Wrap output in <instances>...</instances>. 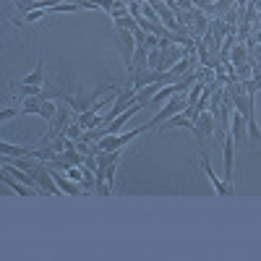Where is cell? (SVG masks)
<instances>
[{
  "mask_svg": "<svg viewBox=\"0 0 261 261\" xmlns=\"http://www.w3.org/2000/svg\"><path fill=\"white\" fill-rule=\"evenodd\" d=\"M71 107L68 105H58V113H55V118L50 120V130L45 136L39 139V144L37 146H45V144H50V141H55V139H60V136H65V128H68V123H71Z\"/></svg>",
  "mask_w": 261,
  "mask_h": 261,
  "instance_id": "cell-1",
  "label": "cell"
},
{
  "mask_svg": "<svg viewBox=\"0 0 261 261\" xmlns=\"http://www.w3.org/2000/svg\"><path fill=\"white\" fill-rule=\"evenodd\" d=\"M115 47H118V53L125 60V71H128V79H130V76H134V53H136V37H134V32L115 29Z\"/></svg>",
  "mask_w": 261,
  "mask_h": 261,
  "instance_id": "cell-2",
  "label": "cell"
},
{
  "mask_svg": "<svg viewBox=\"0 0 261 261\" xmlns=\"http://www.w3.org/2000/svg\"><path fill=\"white\" fill-rule=\"evenodd\" d=\"M154 125L151 123H144V125H139V128H134V130H128V134H120V136H105V139H99L97 144H99V149L102 151H118V149H123L125 144H130L136 136H141V134H146V130H151Z\"/></svg>",
  "mask_w": 261,
  "mask_h": 261,
  "instance_id": "cell-3",
  "label": "cell"
},
{
  "mask_svg": "<svg viewBox=\"0 0 261 261\" xmlns=\"http://www.w3.org/2000/svg\"><path fill=\"white\" fill-rule=\"evenodd\" d=\"M232 165H235V139H232V134L227 130L225 139H222V180L230 188H232Z\"/></svg>",
  "mask_w": 261,
  "mask_h": 261,
  "instance_id": "cell-4",
  "label": "cell"
},
{
  "mask_svg": "<svg viewBox=\"0 0 261 261\" xmlns=\"http://www.w3.org/2000/svg\"><path fill=\"white\" fill-rule=\"evenodd\" d=\"M180 94H183V92H180ZM180 94H172V97L167 99V105H162V110H160V113H157L154 118H151L149 123L154 125V128H160V125H162V123H165L167 118H172V115H178L180 110H186V105H188V97L183 99Z\"/></svg>",
  "mask_w": 261,
  "mask_h": 261,
  "instance_id": "cell-5",
  "label": "cell"
},
{
  "mask_svg": "<svg viewBox=\"0 0 261 261\" xmlns=\"http://www.w3.org/2000/svg\"><path fill=\"white\" fill-rule=\"evenodd\" d=\"M107 89H113V86H102V89H97V92H92V94H81V97H65V105L73 110V115H81V113H86L92 105H97L94 99L99 97V94H105Z\"/></svg>",
  "mask_w": 261,
  "mask_h": 261,
  "instance_id": "cell-6",
  "label": "cell"
},
{
  "mask_svg": "<svg viewBox=\"0 0 261 261\" xmlns=\"http://www.w3.org/2000/svg\"><path fill=\"white\" fill-rule=\"evenodd\" d=\"M230 134L235 139V146H248V123L243 118L241 110H232V118H230Z\"/></svg>",
  "mask_w": 261,
  "mask_h": 261,
  "instance_id": "cell-7",
  "label": "cell"
},
{
  "mask_svg": "<svg viewBox=\"0 0 261 261\" xmlns=\"http://www.w3.org/2000/svg\"><path fill=\"white\" fill-rule=\"evenodd\" d=\"M186 55V47L180 50V45H170V47H165V50H160V60H157V65L151 71H160V73H167L172 65H175L180 58Z\"/></svg>",
  "mask_w": 261,
  "mask_h": 261,
  "instance_id": "cell-8",
  "label": "cell"
},
{
  "mask_svg": "<svg viewBox=\"0 0 261 261\" xmlns=\"http://www.w3.org/2000/svg\"><path fill=\"white\" fill-rule=\"evenodd\" d=\"M37 186L42 188V193H47V196H60L63 191H60V186L55 183V178H53V172H50V167H47V162H39V167H37Z\"/></svg>",
  "mask_w": 261,
  "mask_h": 261,
  "instance_id": "cell-9",
  "label": "cell"
},
{
  "mask_svg": "<svg viewBox=\"0 0 261 261\" xmlns=\"http://www.w3.org/2000/svg\"><path fill=\"white\" fill-rule=\"evenodd\" d=\"M196 125H199V144H204V139L217 134V118L212 110H204L199 118H196Z\"/></svg>",
  "mask_w": 261,
  "mask_h": 261,
  "instance_id": "cell-10",
  "label": "cell"
},
{
  "mask_svg": "<svg viewBox=\"0 0 261 261\" xmlns=\"http://www.w3.org/2000/svg\"><path fill=\"white\" fill-rule=\"evenodd\" d=\"M201 165H204V170H206V175H209V180H212V186H214L217 193H220V196H232V193H235L230 186H225V180L217 178V172H214V167H212V162H209V157H206L204 149H201Z\"/></svg>",
  "mask_w": 261,
  "mask_h": 261,
  "instance_id": "cell-11",
  "label": "cell"
},
{
  "mask_svg": "<svg viewBox=\"0 0 261 261\" xmlns=\"http://www.w3.org/2000/svg\"><path fill=\"white\" fill-rule=\"evenodd\" d=\"M3 183H6L11 191H16L18 196H34V193H39L37 188H29V186H24L21 180H16V178L11 175V172H6V170H3Z\"/></svg>",
  "mask_w": 261,
  "mask_h": 261,
  "instance_id": "cell-12",
  "label": "cell"
},
{
  "mask_svg": "<svg viewBox=\"0 0 261 261\" xmlns=\"http://www.w3.org/2000/svg\"><path fill=\"white\" fill-rule=\"evenodd\" d=\"M0 151H3L6 157H34V149H29V146H13L8 141H0Z\"/></svg>",
  "mask_w": 261,
  "mask_h": 261,
  "instance_id": "cell-13",
  "label": "cell"
},
{
  "mask_svg": "<svg viewBox=\"0 0 261 261\" xmlns=\"http://www.w3.org/2000/svg\"><path fill=\"white\" fill-rule=\"evenodd\" d=\"M18 84H27V86H42V84H45V65H42V60L37 63L34 73H29L27 79H21Z\"/></svg>",
  "mask_w": 261,
  "mask_h": 261,
  "instance_id": "cell-14",
  "label": "cell"
},
{
  "mask_svg": "<svg viewBox=\"0 0 261 261\" xmlns=\"http://www.w3.org/2000/svg\"><path fill=\"white\" fill-rule=\"evenodd\" d=\"M248 60V47H246V42H235V47L230 53V63H243Z\"/></svg>",
  "mask_w": 261,
  "mask_h": 261,
  "instance_id": "cell-15",
  "label": "cell"
},
{
  "mask_svg": "<svg viewBox=\"0 0 261 261\" xmlns=\"http://www.w3.org/2000/svg\"><path fill=\"white\" fill-rule=\"evenodd\" d=\"M115 29H128V32H136V29H139V24H136V18L130 16V13H125V16H118V18H115Z\"/></svg>",
  "mask_w": 261,
  "mask_h": 261,
  "instance_id": "cell-16",
  "label": "cell"
},
{
  "mask_svg": "<svg viewBox=\"0 0 261 261\" xmlns=\"http://www.w3.org/2000/svg\"><path fill=\"white\" fill-rule=\"evenodd\" d=\"M232 65H235L238 79H241V81H248V79L253 76V65H251L248 60H243V63H232Z\"/></svg>",
  "mask_w": 261,
  "mask_h": 261,
  "instance_id": "cell-17",
  "label": "cell"
},
{
  "mask_svg": "<svg viewBox=\"0 0 261 261\" xmlns=\"http://www.w3.org/2000/svg\"><path fill=\"white\" fill-rule=\"evenodd\" d=\"M65 136L73 139V141H79V139L84 136V125H81L79 120H71V123H68V128H65Z\"/></svg>",
  "mask_w": 261,
  "mask_h": 261,
  "instance_id": "cell-18",
  "label": "cell"
},
{
  "mask_svg": "<svg viewBox=\"0 0 261 261\" xmlns=\"http://www.w3.org/2000/svg\"><path fill=\"white\" fill-rule=\"evenodd\" d=\"M16 115H21V110H3V113H0V118H3V120H8V118H16Z\"/></svg>",
  "mask_w": 261,
  "mask_h": 261,
  "instance_id": "cell-19",
  "label": "cell"
},
{
  "mask_svg": "<svg viewBox=\"0 0 261 261\" xmlns=\"http://www.w3.org/2000/svg\"><path fill=\"white\" fill-rule=\"evenodd\" d=\"M65 3H73V0H65Z\"/></svg>",
  "mask_w": 261,
  "mask_h": 261,
  "instance_id": "cell-20",
  "label": "cell"
},
{
  "mask_svg": "<svg viewBox=\"0 0 261 261\" xmlns=\"http://www.w3.org/2000/svg\"><path fill=\"white\" fill-rule=\"evenodd\" d=\"M13 3H16V0H13Z\"/></svg>",
  "mask_w": 261,
  "mask_h": 261,
  "instance_id": "cell-21",
  "label": "cell"
}]
</instances>
